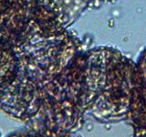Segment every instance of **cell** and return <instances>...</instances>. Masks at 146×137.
<instances>
[{
  "label": "cell",
  "instance_id": "obj_1",
  "mask_svg": "<svg viewBox=\"0 0 146 137\" xmlns=\"http://www.w3.org/2000/svg\"><path fill=\"white\" fill-rule=\"evenodd\" d=\"M136 137H146V135H140V134H136Z\"/></svg>",
  "mask_w": 146,
  "mask_h": 137
}]
</instances>
